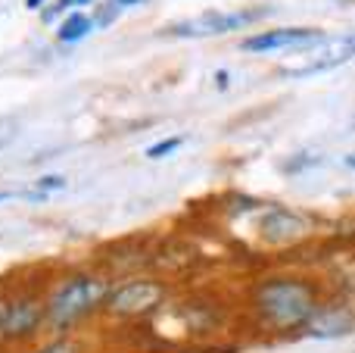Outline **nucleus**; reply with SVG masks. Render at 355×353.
<instances>
[{
	"label": "nucleus",
	"instance_id": "nucleus-10",
	"mask_svg": "<svg viewBox=\"0 0 355 353\" xmlns=\"http://www.w3.org/2000/svg\"><path fill=\"white\" fill-rule=\"evenodd\" d=\"M35 353H81V347H78V341H72L69 335H56L53 341L37 347Z\"/></svg>",
	"mask_w": 355,
	"mask_h": 353
},
{
	"label": "nucleus",
	"instance_id": "nucleus-17",
	"mask_svg": "<svg viewBox=\"0 0 355 353\" xmlns=\"http://www.w3.org/2000/svg\"><path fill=\"white\" fill-rule=\"evenodd\" d=\"M116 6H135V3H141V0H112Z\"/></svg>",
	"mask_w": 355,
	"mask_h": 353
},
{
	"label": "nucleus",
	"instance_id": "nucleus-8",
	"mask_svg": "<svg viewBox=\"0 0 355 353\" xmlns=\"http://www.w3.org/2000/svg\"><path fill=\"white\" fill-rule=\"evenodd\" d=\"M302 231H306V219L296 216V213H287V210L268 213V219L262 222L265 241H290V238H300Z\"/></svg>",
	"mask_w": 355,
	"mask_h": 353
},
{
	"label": "nucleus",
	"instance_id": "nucleus-19",
	"mask_svg": "<svg viewBox=\"0 0 355 353\" xmlns=\"http://www.w3.org/2000/svg\"><path fill=\"white\" fill-rule=\"evenodd\" d=\"M6 297H10V294H3V291H0V310H3V304H6Z\"/></svg>",
	"mask_w": 355,
	"mask_h": 353
},
{
	"label": "nucleus",
	"instance_id": "nucleus-9",
	"mask_svg": "<svg viewBox=\"0 0 355 353\" xmlns=\"http://www.w3.org/2000/svg\"><path fill=\"white\" fill-rule=\"evenodd\" d=\"M94 16H87V13H81V10H72L66 19L60 22V28H56V41L60 44H75V41H81V38H87L94 31Z\"/></svg>",
	"mask_w": 355,
	"mask_h": 353
},
{
	"label": "nucleus",
	"instance_id": "nucleus-14",
	"mask_svg": "<svg viewBox=\"0 0 355 353\" xmlns=\"http://www.w3.org/2000/svg\"><path fill=\"white\" fill-rule=\"evenodd\" d=\"M31 188H35V191H41V194H47V191H62V188H66V179H62V175H44V179H37Z\"/></svg>",
	"mask_w": 355,
	"mask_h": 353
},
{
	"label": "nucleus",
	"instance_id": "nucleus-16",
	"mask_svg": "<svg viewBox=\"0 0 355 353\" xmlns=\"http://www.w3.org/2000/svg\"><path fill=\"white\" fill-rule=\"evenodd\" d=\"M44 3H47V0H25V6H28V10H41Z\"/></svg>",
	"mask_w": 355,
	"mask_h": 353
},
{
	"label": "nucleus",
	"instance_id": "nucleus-5",
	"mask_svg": "<svg viewBox=\"0 0 355 353\" xmlns=\"http://www.w3.org/2000/svg\"><path fill=\"white\" fill-rule=\"evenodd\" d=\"M259 13H221V10H209L200 16H190L175 22L166 35L172 38H215V35H231V31L243 28L256 19Z\"/></svg>",
	"mask_w": 355,
	"mask_h": 353
},
{
	"label": "nucleus",
	"instance_id": "nucleus-7",
	"mask_svg": "<svg viewBox=\"0 0 355 353\" xmlns=\"http://www.w3.org/2000/svg\"><path fill=\"white\" fill-rule=\"evenodd\" d=\"M324 41V31L318 28H271L262 35H252L240 44V50L246 54H271V50H300V47H312V44Z\"/></svg>",
	"mask_w": 355,
	"mask_h": 353
},
{
	"label": "nucleus",
	"instance_id": "nucleus-6",
	"mask_svg": "<svg viewBox=\"0 0 355 353\" xmlns=\"http://www.w3.org/2000/svg\"><path fill=\"white\" fill-rule=\"evenodd\" d=\"M349 60H355V35L324 38V41H318V47H315L302 63L284 69V75L302 79V75H315V72H331V69L343 66V63H349Z\"/></svg>",
	"mask_w": 355,
	"mask_h": 353
},
{
	"label": "nucleus",
	"instance_id": "nucleus-4",
	"mask_svg": "<svg viewBox=\"0 0 355 353\" xmlns=\"http://www.w3.org/2000/svg\"><path fill=\"white\" fill-rule=\"evenodd\" d=\"M166 300V285L156 279H128L112 285L103 300V313L116 319H141Z\"/></svg>",
	"mask_w": 355,
	"mask_h": 353
},
{
	"label": "nucleus",
	"instance_id": "nucleus-11",
	"mask_svg": "<svg viewBox=\"0 0 355 353\" xmlns=\"http://www.w3.org/2000/svg\"><path fill=\"white\" fill-rule=\"evenodd\" d=\"M91 3H97V0H53V6L44 13V22H50L53 16H60L66 10H81V6H91Z\"/></svg>",
	"mask_w": 355,
	"mask_h": 353
},
{
	"label": "nucleus",
	"instance_id": "nucleus-13",
	"mask_svg": "<svg viewBox=\"0 0 355 353\" xmlns=\"http://www.w3.org/2000/svg\"><path fill=\"white\" fill-rule=\"evenodd\" d=\"M3 200H44V194L41 191H35V188H3V191H0V204H3Z\"/></svg>",
	"mask_w": 355,
	"mask_h": 353
},
{
	"label": "nucleus",
	"instance_id": "nucleus-15",
	"mask_svg": "<svg viewBox=\"0 0 355 353\" xmlns=\"http://www.w3.org/2000/svg\"><path fill=\"white\" fill-rule=\"evenodd\" d=\"M16 131H19L16 119H0V150H3L6 144L16 141Z\"/></svg>",
	"mask_w": 355,
	"mask_h": 353
},
{
	"label": "nucleus",
	"instance_id": "nucleus-12",
	"mask_svg": "<svg viewBox=\"0 0 355 353\" xmlns=\"http://www.w3.org/2000/svg\"><path fill=\"white\" fill-rule=\"evenodd\" d=\"M181 144H184V138H166V141H159V144H153V147H147V156H150V160H162V156L175 154Z\"/></svg>",
	"mask_w": 355,
	"mask_h": 353
},
{
	"label": "nucleus",
	"instance_id": "nucleus-3",
	"mask_svg": "<svg viewBox=\"0 0 355 353\" xmlns=\"http://www.w3.org/2000/svg\"><path fill=\"white\" fill-rule=\"evenodd\" d=\"M47 329V297L35 291L10 294L0 310V344H25Z\"/></svg>",
	"mask_w": 355,
	"mask_h": 353
},
{
	"label": "nucleus",
	"instance_id": "nucleus-18",
	"mask_svg": "<svg viewBox=\"0 0 355 353\" xmlns=\"http://www.w3.org/2000/svg\"><path fill=\"white\" fill-rule=\"evenodd\" d=\"M346 166H349L352 172H355V154H349V156H346Z\"/></svg>",
	"mask_w": 355,
	"mask_h": 353
},
{
	"label": "nucleus",
	"instance_id": "nucleus-2",
	"mask_svg": "<svg viewBox=\"0 0 355 353\" xmlns=\"http://www.w3.org/2000/svg\"><path fill=\"white\" fill-rule=\"evenodd\" d=\"M259 316L265 319V325L277 331L302 329L312 322V316L318 313L315 306V294L302 281H265L256 294Z\"/></svg>",
	"mask_w": 355,
	"mask_h": 353
},
{
	"label": "nucleus",
	"instance_id": "nucleus-1",
	"mask_svg": "<svg viewBox=\"0 0 355 353\" xmlns=\"http://www.w3.org/2000/svg\"><path fill=\"white\" fill-rule=\"evenodd\" d=\"M110 281L94 272H75L56 281L47 294V329L53 335H66L78 322H85L91 313L103 310V300L110 294Z\"/></svg>",
	"mask_w": 355,
	"mask_h": 353
}]
</instances>
